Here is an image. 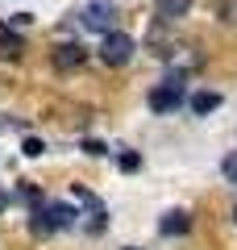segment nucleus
<instances>
[{"label": "nucleus", "instance_id": "nucleus-4", "mask_svg": "<svg viewBox=\"0 0 237 250\" xmlns=\"http://www.w3.org/2000/svg\"><path fill=\"white\" fill-rule=\"evenodd\" d=\"M50 62H54V71H79L88 62V50H83V42H62L50 54Z\"/></svg>", "mask_w": 237, "mask_h": 250}, {"label": "nucleus", "instance_id": "nucleus-19", "mask_svg": "<svg viewBox=\"0 0 237 250\" xmlns=\"http://www.w3.org/2000/svg\"><path fill=\"white\" fill-rule=\"evenodd\" d=\"M125 250H141V246H125Z\"/></svg>", "mask_w": 237, "mask_h": 250}, {"label": "nucleus", "instance_id": "nucleus-16", "mask_svg": "<svg viewBox=\"0 0 237 250\" xmlns=\"http://www.w3.org/2000/svg\"><path fill=\"white\" fill-rule=\"evenodd\" d=\"M83 150H88L92 159H100V154H104V142H96V138H88V142H83Z\"/></svg>", "mask_w": 237, "mask_h": 250}, {"label": "nucleus", "instance_id": "nucleus-14", "mask_svg": "<svg viewBox=\"0 0 237 250\" xmlns=\"http://www.w3.org/2000/svg\"><path fill=\"white\" fill-rule=\"evenodd\" d=\"M21 150H25L29 159H38V154H42L46 146H42V138H25V142H21Z\"/></svg>", "mask_w": 237, "mask_h": 250}, {"label": "nucleus", "instance_id": "nucleus-1", "mask_svg": "<svg viewBox=\"0 0 237 250\" xmlns=\"http://www.w3.org/2000/svg\"><path fill=\"white\" fill-rule=\"evenodd\" d=\"M79 25L88 29V34H113V25H117V4H113V0H92V4H83Z\"/></svg>", "mask_w": 237, "mask_h": 250}, {"label": "nucleus", "instance_id": "nucleus-2", "mask_svg": "<svg viewBox=\"0 0 237 250\" xmlns=\"http://www.w3.org/2000/svg\"><path fill=\"white\" fill-rule=\"evenodd\" d=\"M146 50L154 54V59H175L179 38H175V29H171V21H150V29H146Z\"/></svg>", "mask_w": 237, "mask_h": 250}, {"label": "nucleus", "instance_id": "nucleus-7", "mask_svg": "<svg viewBox=\"0 0 237 250\" xmlns=\"http://www.w3.org/2000/svg\"><path fill=\"white\" fill-rule=\"evenodd\" d=\"M21 50H25V42L17 38V29H13V25H0V59L13 62V59H21Z\"/></svg>", "mask_w": 237, "mask_h": 250}, {"label": "nucleus", "instance_id": "nucleus-17", "mask_svg": "<svg viewBox=\"0 0 237 250\" xmlns=\"http://www.w3.org/2000/svg\"><path fill=\"white\" fill-rule=\"evenodd\" d=\"M4 205H9V196H4V192H0V213H4Z\"/></svg>", "mask_w": 237, "mask_h": 250}, {"label": "nucleus", "instance_id": "nucleus-18", "mask_svg": "<svg viewBox=\"0 0 237 250\" xmlns=\"http://www.w3.org/2000/svg\"><path fill=\"white\" fill-rule=\"evenodd\" d=\"M233 225H237V205H233Z\"/></svg>", "mask_w": 237, "mask_h": 250}, {"label": "nucleus", "instance_id": "nucleus-13", "mask_svg": "<svg viewBox=\"0 0 237 250\" xmlns=\"http://www.w3.org/2000/svg\"><path fill=\"white\" fill-rule=\"evenodd\" d=\"M220 175H225L229 184H237V150H233V154H225V163H220Z\"/></svg>", "mask_w": 237, "mask_h": 250}, {"label": "nucleus", "instance_id": "nucleus-5", "mask_svg": "<svg viewBox=\"0 0 237 250\" xmlns=\"http://www.w3.org/2000/svg\"><path fill=\"white\" fill-rule=\"evenodd\" d=\"M150 108H154V113H175V108H183V88H175V83L162 80L150 92Z\"/></svg>", "mask_w": 237, "mask_h": 250}, {"label": "nucleus", "instance_id": "nucleus-15", "mask_svg": "<svg viewBox=\"0 0 237 250\" xmlns=\"http://www.w3.org/2000/svg\"><path fill=\"white\" fill-rule=\"evenodd\" d=\"M121 167H125V171H138V167H141V154L125 150V154H121Z\"/></svg>", "mask_w": 237, "mask_h": 250}, {"label": "nucleus", "instance_id": "nucleus-3", "mask_svg": "<svg viewBox=\"0 0 237 250\" xmlns=\"http://www.w3.org/2000/svg\"><path fill=\"white\" fill-rule=\"evenodd\" d=\"M100 59H104L108 67H125V62L133 59V38H129V34H121V29L104 34V46H100Z\"/></svg>", "mask_w": 237, "mask_h": 250}, {"label": "nucleus", "instance_id": "nucleus-11", "mask_svg": "<svg viewBox=\"0 0 237 250\" xmlns=\"http://www.w3.org/2000/svg\"><path fill=\"white\" fill-rule=\"evenodd\" d=\"M17 200L29 205V208H42V192H38L34 184H17Z\"/></svg>", "mask_w": 237, "mask_h": 250}, {"label": "nucleus", "instance_id": "nucleus-8", "mask_svg": "<svg viewBox=\"0 0 237 250\" xmlns=\"http://www.w3.org/2000/svg\"><path fill=\"white\" fill-rule=\"evenodd\" d=\"M187 9H192V0H154L158 21H179V17H187Z\"/></svg>", "mask_w": 237, "mask_h": 250}, {"label": "nucleus", "instance_id": "nucleus-12", "mask_svg": "<svg viewBox=\"0 0 237 250\" xmlns=\"http://www.w3.org/2000/svg\"><path fill=\"white\" fill-rule=\"evenodd\" d=\"M220 21H225V25H237V0H220Z\"/></svg>", "mask_w": 237, "mask_h": 250}, {"label": "nucleus", "instance_id": "nucleus-10", "mask_svg": "<svg viewBox=\"0 0 237 250\" xmlns=\"http://www.w3.org/2000/svg\"><path fill=\"white\" fill-rule=\"evenodd\" d=\"M220 100H225L220 92H196L187 104H192V113H196V117H208L212 108H220Z\"/></svg>", "mask_w": 237, "mask_h": 250}, {"label": "nucleus", "instance_id": "nucleus-9", "mask_svg": "<svg viewBox=\"0 0 237 250\" xmlns=\"http://www.w3.org/2000/svg\"><path fill=\"white\" fill-rule=\"evenodd\" d=\"M46 217H50L54 229H71V225H75V208H71V205H59V200L46 205Z\"/></svg>", "mask_w": 237, "mask_h": 250}, {"label": "nucleus", "instance_id": "nucleus-6", "mask_svg": "<svg viewBox=\"0 0 237 250\" xmlns=\"http://www.w3.org/2000/svg\"><path fill=\"white\" fill-rule=\"evenodd\" d=\"M158 229L167 233V238H183V233L192 229V217H187L183 208H171V213L162 217V221H158Z\"/></svg>", "mask_w": 237, "mask_h": 250}]
</instances>
